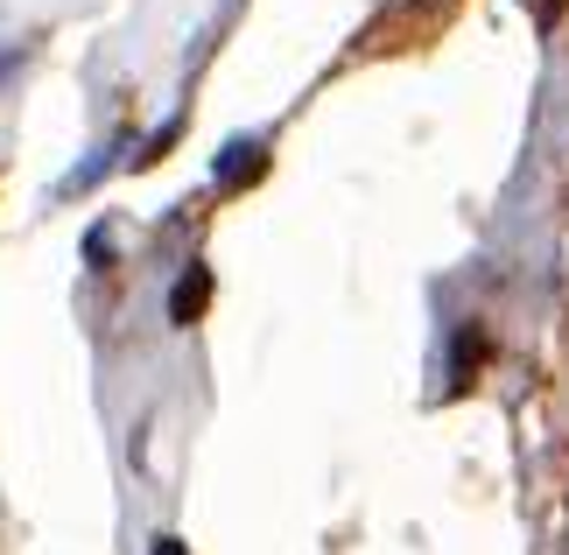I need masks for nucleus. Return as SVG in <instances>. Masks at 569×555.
<instances>
[{
	"label": "nucleus",
	"instance_id": "nucleus-2",
	"mask_svg": "<svg viewBox=\"0 0 569 555\" xmlns=\"http://www.w3.org/2000/svg\"><path fill=\"white\" fill-rule=\"evenodd\" d=\"M247 176H260V141H232L226 148V162H218V184H247Z\"/></svg>",
	"mask_w": 569,
	"mask_h": 555
},
{
	"label": "nucleus",
	"instance_id": "nucleus-1",
	"mask_svg": "<svg viewBox=\"0 0 569 555\" xmlns=\"http://www.w3.org/2000/svg\"><path fill=\"white\" fill-rule=\"evenodd\" d=\"M204 296H211V275H204V268H190V275L177 281V296H169V317H177V324H190L197 309H204Z\"/></svg>",
	"mask_w": 569,
	"mask_h": 555
},
{
	"label": "nucleus",
	"instance_id": "nucleus-3",
	"mask_svg": "<svg viewBox=\"0 0 569 555\" xmlns=\"http://www.w3.org/2000/svg\"><path fill=\"white\" fill-rule=\"evenodd\" d=\"M156 555H183V548H177V542H156Z\"/></svg>",
	"mask_w": 569,
	"mask_h": 555
}]
</instances>
